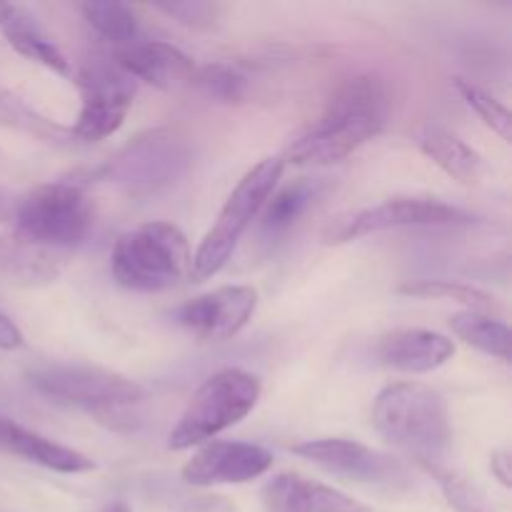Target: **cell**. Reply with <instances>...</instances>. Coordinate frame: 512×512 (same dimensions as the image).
I'll use <instances>...</instances> for the list:
<instances>
[{"label":"cell","instance_id":"obj_1","mask_svg":"<svg viewBox=\"0 0 512 512\" xmlns=\"http://www.w3.org/2000/svg\"><path fill=\"white\" fill-rule=\"evenodd\" d=\"M388 118V90L378 75L348 78L325 105L318 125L288 148V163L300 168H328L383 133Z\"/></svg>","mask_w":512,"mask_h":512},{"label":"cell","instance_id":"obj_2","mask_svg":"<svg viewBox=\"0 0 512 512\" xmlns=\"http://www.w3.org/2000/svg\"><path fill=\"white\" fill-rule=\"evenodd\" d=\"M373 428L385 443L433 470L445 465L453 445L448 403L423 383H393L375 395Z\"/></svg>","mask_w":512,"mask_h":512},{"label":"cell","instance_id":"obj_3","mask_svg":"<svg viewBox=\"0 0 512 512\" xmlns=\"http://www.w3.org/2000/svg\"><path fill=\"white\" fill-rule=\"evenodd\" d=\"M28 380L50 403L83 410L115 433H133L143 423L145 388L125 375L90 365L53 363L30 370Z\"/></svg>","mask_w":512,"mask_h":512},{"label":"cell","instance_id":"obj_4","mask_svg":"<svg viewBox=\"0 0 512 512\" xmlns=\"http://www.w3.org/2000/svg\"><path fill=\"white\" fill-rule=\"evenodd\" d=\"M193 163L185 135L173 128H153L135 135L113 158L105 160L88 178L115 185L133 198H150L173 188Z\"/></svg>","mask_w":512,"mask_h":512},{"label":"cell","instance_id":"obj_5","mask_svg":"<svg viewBox=\"0 0 512 512\" xmlns=\"http://www.w3.org/2000/svg\"><path fill=\"white\" fill-rule=\"evenodd\" d=\"M188 238L173 223H145L120 235L110 253L115 283L135 293H160L190 275Z\"/></svg>","mask_w":512,"mask_h":512},{"label":"cell","instance_id":"obj_6","mask_svg":"<svg viewBox=\"0 0 512 512\" xmlns=\"http://www.w3.org/2000/svg\"><path fill=\"white\" fill-rule=\"evenodd\" d=\"M260 380L240 368H223L210 375L185 405L173 428L168 448L180 453L210 443L215 435L248 418L260 400Z\"/></svg>","mask_w":512,"mask_h":512},{"label":"cell","instance_id":"obj_7","mask_svg":"<svg viewBox=\"0 0 512 512\" xmlns=\"http://www.w3.org/2000/svg\"><path fill=\"white\" fill-rule=\"evenodd\" d=\"M93 220V203L75 183L38 185L18 200L13 215L15 235L63 255L85 243Z\"/></svg>","mask_w":512,"mask_h":512},{"label":"cell","instance_id":"obj_8","mask_svg":"<svg viewBox=\"0 0 512 512\" xmlns=\"http://www.w3.org/2000/svg\"><path fill=\"white\" fill-rule=\"evenodd\" d=\"M283 170L285 163L280 158H263L240 178V183L235 185V190L225 200L218 220H215L213 228L208 230V235L200 243L198 253L190 260V280L203 283V280L213 278V275H218L225 268L235 245H238L240 235L248 230L255 215L263 210V205L273 195Z\"/></svg>","mask_w":512,"mask_h":512},{"label":"cell","instance_id":"obj_9","mask_svg":"<svg viewBox=\"0 0 512 512\" xmlns=\"http://www.w3.org/2000/svg\"><path fill=\"white\" fill-rule=\"evenodd\" d=\"M295 455L310 460L335 478H345L350 483L368 485V488L405 490L410 485L408 468L398 458L380 450L368 448L358 440L345 438H320L295 443Z\"/></svg>","mask_w":512,"mask_h":512},{"label":"cell","instance_id":"obj_10","mask_svg":"<svg viewBox=\"0 0 512 512\" xmlns=\"http://www.w3.org/2000/svg\"><path fill=\"white\" fill-rule=\"evenodd\" d=\"M80 113L70 135L80 143L110 138L133 105L135 83L118 65L90 63L78 73Z\"/></svg>","mask_w":512,"mask_h":512},{"label":"cell","instance_id":"obj_11","mask_svg":"<svg viewBox=\"0 0 512 512\" xmlns=\"http://www.w3.org/2000/svg\"><path fill=\"white\" fill-rule=\"evenodd\" d=\"M470 223V215L455 205L435 198H393L385 203L370 205L348 218L330 225L325 233V243L340 245L350 240H360L365 235L385 233V230L403 228H440V225Z\"/></svg>","mask_w":512,"mask_h":512},{"label":"cell","instance_id":"obj_12","mask_svg":"<svg viewBox=\"0 0 512 512\" xmlns=\"http://www.w3.org/2000/svg\"><path fill=\"white\" fill-rule=\"evenodd\" d=\"M258 293L250 285H223L175 310V323L208 343L235 338L253 318Z\"/></svg>","mask_w":512,"mask_h":512},{"label":"cell","instance_id":"obj_13","mask_svg":"<svg viewBox=\"0 0 512 512\" xmlns=\"http://www.w3.org/2000/svg\"><path fill=\"white\" fill-rule=\"evenodd\" d=\"M273 468V453L263 445L238 440H210L183 465V480L193 488L243 485Z\"/></svg>","mask_w":512,"mask_h":512},{"label":"cell","instance_id":"obj_14","mask_svg":"<svg viewBox=\"0 0 512 512\" xmlns=\"http://www.w3.org/2000/svg\"><path fill=\"white\" fill-rule=\"evenodd\" d=\"M265 512H373L368 505L298 473H280L263 488Z\"/></svg>","mask_w":512,"mask_h":512},{"label":"cell","instance_id":"obj_15","mask_svg":"<svg viewBox=\"0 0 512 512\" xmlns=\"http://www.w3.org/2000/svg\"><path fill=\"white\" fill-rule=\"evenodd\" d=\"M115 65L133 80H145L155 88H178L183 83H193L195 63L163 40H140L128 48L115 50Z\"/></svg>","mask_w":512,"mask_h":512},{"label":"cell","instance_id":"obj_16","mask_svg":"<svg viewBox=\"0 0 512 512\" xmlns=\"http://www.w3.org/2000/svg\"><path fill=\"white\" fill-rule=\"evenodd\" d=\"M455 355V343L445 335L423 328H403L383 335L378 343V360L385 368L400 373H430Z\"/></svg>","mask_w":512,"mask_h":512},{"label":"cell","instance_id":"obj_17","mask_svg":"<svg viewBox=\"0 0 512 512\" xmlns=\"http://www.w3.org/2000/svg\"><path fill=\"white\" fill-rule=\"evenodd\" d=\"M0 453H8L13 458L25 460V463L40 465V468L63 475H78L95 470V463L88 455L78 453L73 448H65L60 443H53L45 435L33 433V430L23 428L15 420L3 418V415H0Z\"/></svg>","mask_w":512,"mask_h":512},{"label":"cell","instance_id":"obj_18","mask_svg":"<svg viewBox=\"0 0 512 512\" xmlns=\"http://www.w3.org/2000/svg\"><path fill=\"white\" fill-rule=\"evenodd\" d=\"M68 255L35 245L20 235L0 238V275L15 285L53 283L63 273Z\"/></svg>","mask_w":512,"mask_h":512},{"label":"cell","instance_id":"obj_19","mask_svg":"<svg viewBox=\"0 0 512 512\" xmlns=\"http://www.w3.org/2000/svg\"><path fill=\"white\" fill-rule=\"evenodd\" d=\"M420 150L438 165L443 173H448L450 178L458 180V183L473 185L480 180L483 173V158L478 155V150L470 148L465 140H460L458 135H453L450 130L438 128V125H428V128L420 133Z\"/></svg>","mask_w":512,"mask_h":512},{"label":"cell","instance_id":"obj_20","mask_svg":"<svg viewBox=\"0 0 512 512\" xmlns=\"http://www.w3.org/2000/svg\"><path fill=\"white\" fill-rule=\"evenodd\" d=\"M0 28H3L5 40H8L10 48H13L15 53L33 60V63H40L43 68L53 70V73L70 75V63L63 55V50H60L58 45L53 43V38L35 23V18L28 10L15 5L10 18L5 20Z\"/></svg>","mask_w":512,"mask_h":512},{"label":"cell","instance_id":"obj_21","mask_svg":"<svg viewBox=\"0 0 512 512\" xmlns=\"http://www.w3.org/2000/svg\"><path fill=\"white\" fill-rule=\"evenodd\" d=\"M318 190V180L300 178L270 195L268 203L263 205V218H260V235H263L265 243H275V240L285 238L293 230V225L303 218L305 210L315 203Z\"/></svg>","mask_w":512,"mask_h":512},{"label":"cell","instance_id":"obj_22","mask_svg":"<svg viewBox=\"0 0 512 512\" xmlns=\"http://www.w3.org/2000/svg\"><path fill=\"white\" fill-rule=\"evenodd\" d=\"M450 328L470 348L480 350V353L490 355V358L503 360V363L510 360V330L503 320L490 318L485 313L463 310V313H455L450 318Z\"/></svg>","mask_w":512,"mask_h":512},{"label":"cell","instance_id":"obj_23","mask_svg":"<svg viewBox=\"0 0 512 512\" xmlns=\"http://www.w3.org/2000/svg\"><path fill=\"white\" fill-rule=\"evenodd\" d=\"M85 20H88L90 28L98 35H103L105 40L115 45V50L128 48V45L140 43L145 38L143 25H140L138 15L130 5L125 3H98V0H90V3L80 5Z\"/></svg>","mask_w":512,"mask_h":512},{"label":"cell","instance_id":"obj_24","mask_svg":"<svg viewBox=\"0 0 512 512\" xmlns=\"http://www.w3.org/2000/svg\"><path fill=\"white\" fill-rule=\"evenodd\" d=\"M400 295L408 298H423V300H453V303L465 305L470 313H485L495 310L493 295L485 290L473 288V285H460L453 280H418V283H405L398 288Z\"/></svg>","mask_w":512,"mask_h":512},{"label":"cell","instance_id":"obj_25","mask_svg":"<svg viewBox=\"0 0 512 512\" xmlns=\"http://www.w3.org/2000/svg\"><path fill=\"white\" fill-rule=\"evenodd\" d=\"M193 85L210 100L228 105L243 103L248 95V78L243 70L230 63H208L203 68H195Z\"/></svg>","mask_w":512,"mask_h":512},{"label":"cell","instance_id":"obj_26","mask_svg":"<svg viewBox=\"0 0 512 512\" xmlns=\"http://www.w3.org/2000/svg\"><path fill=\"white\" fill-rule=\"evenodd\" d=\"M435 478V483L443 490L445 500L453 510L458 512H495L493 503H490L488 493H485L480 485H475L473 480H468L465 475H460L458 470H450L448 465H440V468L428 470Z\"/></svg>","mask_w":512,"mask_h":512},{"label":"cell","instance_id":"obj_27","mask_svg":"<svg viewBox=\"0 0 512 512\" xmlns=\"http://www.w3.org/2000/svg\"><path fill=\"white\" fill-rule=\"evenodd\" d=\"M455 88H458L460 98L465 100L470 110L488 125L493 133H498L503 140L512 138V118L510 110L500 103L498 98H493L490 93H485L483 88H478L475 83L465 78H455Z\"/></svg>","mask_w":512,"mask_h":512},{"label":"cell","instance_id":"obj_28","mask_svg":"<svg viewBox=\"0 0 512 512\" xmlns=\"http://www.w3.org/2000/svg\"><path fill=\"white\" fill-rule=\"evenodd\" d=\"M0 125L23 130V133L35 135V138H43V140H58L60 135H68V130L50 123L48 118L38 115L30 105H25L23 100L5 93V90H0Z\"/></svg>","mask_w":512,"mask_h":512},{"label":"cell","instance_id":"obj_29","mask_svg":"<svg viewBox=\"0 0 512 512\" xmlns=\"http://www.w3.org/2000/svg\"><path fill=\"white\" fill-rule=\"evenodd\" d=\"M158 10L165 15L175 18L178 23L188 25L195 30H210L218 25L220 18V5L218 3H203V0H188V3H158Z\"/></svg>","mask_w":512,"mask_h":512},{"label":"cell","instance_id":"obj_30","mask_svg":"<svg viewBox=\"0 0 512 512\" xmlns=\"http://www.w3.org/2000/svg\"><path fill=\"white\" fill-rule=\"evenodd\" d=\"M175 512H238V508L233 500L223 495H195V498H185Z\"/></svg>","mask_w":512,"mask_h":512},{"label":"cell","instance_id":"obj_31","mask_svg":"<svg viewBox=\"0 0 512 512\" xmlns=\"http://www.w3.org/2000/svg\"><path fill=\"white\" fill-rule=\"evenodd\" d=\"M23 330L18 328V325L13 323V320L8 318V315L0 313V350H18L23 348Z\"/></svg>","mask_w":512,"mask_h":512},{"label":"cell","instance_id":"obj_32","mask_svg":"<svg viewBox=\"0 0 512 512\" xmlns=\"http://www.w3.org/2000/svg\"><path fill=\"white\" fill-rule=\"evenodd\" d=\"M490 473L495 475V480H498L503 488H510L512 485V460H510L508 450H495V453L490 455Z\"/></svg>","mask_w":512,"mask_h":512},{"label":"cell","instance_id":"obj_33","mask_svg":"<svg viewBox=\"0 0 512 512\" xmlns=\"http://www.w3.org/2000/svg\"><path fill=\"white\" fill-rule=\"evenodd\" d=\"M15 205H18V200H15L8 190L0 188V220H13Z\"/></svg>","mask_w":512,"mask_h":512},{"label":"cell","instance_id":"obj_34","mask_svg":"<svg viewBox=\"0 0 512 512\" xmlns=\"http://www.w3.org/2000/svg\"><path fill=\"white\" fill-rule=\"evenodd\" d=\"M98 512H133L128 508V503H123V500H115V503H108L105 508H100Z\"/></svg>","mask_w":512,"mask_h":512},{"label":"cell","instance_id":"obj_35","mask_svg":"<svg viewBox=\"0 0 512 512\" xmlns=\"http://www.w3.org/2000/svg\"><path fill=\"white\" fill-rule=\"evenodd\" d=\"M15 10V5H10V3H0V25L5 23V20L10 18V13H13Z\"/></svg>","mask_w":512,"mask_h":512}]
</instances>
